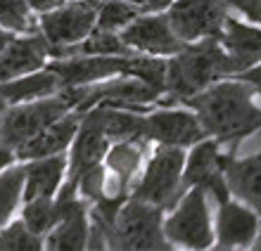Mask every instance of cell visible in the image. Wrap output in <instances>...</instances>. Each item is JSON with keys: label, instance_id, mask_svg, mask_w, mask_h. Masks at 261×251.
I'll return each mask as SVG.
<instances>
[{"label": "cell", "instance_id": "1", "mask_svg": "<svg viewBox=\"0 0 261 251\" xmlns=\"http://www.w3.org/2000/svg\"><path fill=\"white\" fill-rule=\"evenodd\" d=\"M256 90L238 76L216 81L183 104L193 109L204 126L206 135L235 150L261 128V109L254 102Z\"/></svg>", "mask_w": 261, "mask_h": 251}, {"label": "cell", "instance_id": "2", "mask_svg": "<svg viewBox=\"0 0 261 251\" xmlns=\"http://www.w3.org/2000/svg\"><path fill=\"white\" fill-rule=\"evenodd\" d=\"M238 74L235 60L219 38L188 43L166 64V97L162 104H183L216 81Z\"/></svg>", "mask_w": 261, "mask_h": 251}, {"label": "cell", "instance_id": "3", "mask_svg": "<svg viewBox=\"0 0 261 251\" xmlns=\"http://www.w3.org/2000/svg\"><path fill=\"white\" fill-rule=\"evenodd\" d=\"M86 90H88V86H67V88H62L55 95L21 102V104H12L7 109L5 121H3L0 140L17 152L21 145L34 140L48 126L60 121L69 111L79 109V104L86 97Z\"/></svg>", "mask_w": 261, "mask_h": 251}, {"label": "cell", "instance_id": "4", "mask_svg": "<svg viewBox=\"0 0 261 251\" xmlns=\"http://www.w3.org/2000/svg\"><path fill=\"white\" fill-rule=\"evenodd\" d=\"M186 159V147L157 145L150 161L145 163L140 178L130 187V197L162 206L164 211H171L180 202V197L186 194V187H183Z\"/></svg>", "mask_w": 261, "mask_h": 251}, {"label": "cell", "instance_id": "5", "mask_svg": "<svg viewBox=\"0 0 261 251\" xmlns=\"http://www.w3.org/2000/svg\"><path fill=\"white\" fill-rule=\"evenodd\" d=\"M164 216L162 206L128 197L110 232V249H171Z\"/></svg>", "mask_w": 261, "mask_h": 251}, {"label": "cell", "instance_id": "6", "mask_svg": "<svg viewBox=\"0 0 261 251\" xmlns=\"http://www.w3.org/2000/svg\"><path fill=\"white\" fill-rule=\"evenodd\" d=\"M209 192L202 187H190L180 202L164 216V232L173 246L183 249H212L216 242V230L212 223Z\"/></svg>", "mask_w": 261, "mask_h": 251}, {"label": "cell", "instance_id": "7", "mask_svg": "<svg viewBox=\"0 0 261 251\" xmlns=\"http://www.w3.org/2000/svg\"><path fill=\"white\" fill-rule=\"evenodd\" d=\"M110 147L112 140L107 135V126H105V109L93 107L88 111H83L76 140L69 150L67 178H64V185L62 190L57 192V197H76L81 176L86 171L105 163V156H107Z\"/></svg>", "mask_w": 261, "mask_h": 251}, {"label": "cell", "instance_id": "8", "mask_svg": "<svg viewBox=\"0 0 261 251\" xmlns=\"http://www.w3.org/2000/svg\"><path fill=\"white\" fill-rule=\"evenodd\" d=\"M97 7L100 3H93V0H67L55 10L38 14V26L53 45V57L60 50L79 45L95 31Z\"/></svg>", "mask_w": 261, "mask_h": 251}, {"label": "cell", "instance_id": "9", "mask_svg": "<svg viewBox=\"0 0 261 251\" xmlns=\"http://www.w3.org/2000/svg\"><path fill=\"white\" fill-rule=\"evenodd\" d=\"M223 145L214 137H204L202 143L193 145L186 159L183 171V187L186 192L190 187H202L216 199V204H223L233 197L226 180V169L233 152H221Z\"/></svg>", "mask_w": 261, "mask_h": 251}, {"label": "cell", "instance_id": "10", "mask_svg": "<svg viewBox=\"0 0 261 251\" xmlns=\"http://www.w3.org/2000/svg\"><path fill=\"white\" fill-rule=\"evenodd\" d=\"M230 0H176L166 14L183 43L219 38L230 17Z\"/></svg>", "mask_w": 261, "mask_h": 251}, {"label": "cell", "instance_id": "11", "mask_svg": "<svg viewBox=\"0 0 261 251\" xmlns=\"http://www.w3.org/2000/svg\"><path fill=\"white\" fill-rule=\"evenodd\" d=\"M204 137H209L204 126L188 104H180V107L164 104L159 109H147V140L150 143L190 150Z\"/></svg>", "mask_w": 261, "mask_h": 251}, {"label": "cell", "instance_id": "12", "mask_svg": "<svg viewBox=\"0 0 261 251\" xmlns=\"http://www.w3.org/2000/svg\"><path fill=\"white\" fill-rule=\"evenodd\" d=\"M121 38L133 52L152 57H171L188 45L176 36L166 12H143L121 31Z\"/></svg>", "mask_w": 261, "mask_h": 251}, {"label": "cell", "instance_id": "13", "mask_svg": "<svg viewBox=\"0 0 261 251\" xmlns=\"http://www.w3.org/2000/svg\"><path fill=\"white\" fill-rule=\"evenodd\" d=\"M214 230H216L214 249H247L259 237L261 216L245 202L230 197L228 202L219 204Z\"/></svg>", "mask_w": 261, "mask_h": 251}, {"label": "cell", "instance_id": "14", "mask_svg": "<svg viewBox=\"0 0 261 251\" xmlns=\"http://www.w3.org/2000/svg\"><path fill=\"white\" fill-rule=\"evenodd\" d=\"M60 206V220L45 237V249L57 251H81L88 249L90 242V209L88 199L76 197H55Z\"/></svg>", "mask_w": 261, "mask_h": 251}, {"label": "cell", "instance_id": "15", "mask_svg": "<svg viewBox=\"0 0 261 251\" xmlns=\"http://www.w3.org/2000/svg\"><path fill=\"white\" fill-rule=\"evenodd\" d=\"M50 60H53V45L41 31L17 34L0 52V83L45 69Z\"/></svg>", "mask_w": 261, "mask_h": 251}, {"label": "cell", "instance_id": "16", "mask_svg": "<svg viewBox=\"0 0 261 251\" xmlns=\"http://www.w3.org/2000/svg\"><path fill=\"white\" fill-rule=\"evenodd\" d=\"M83 114L81 111H69L60 121L38 133L34 140H29L27 145H21L17 150V161H31V159H41V156H53V154H64L71 150V145L76 140L79 126H81Z\"/></svg>", "mask_w": 261, "mask_h": 251}, {"label": "cell", "instance_id": "17", "mask_svg": "<svg viewBox=\"0 0 261 251\" xmlns=\"http://www.w3.org/2000/svg\"><path fill=\"white\" fill-rule=\"evenodd\" d=\"M69 169V156L53 154L27 161V180H24V202L38 197H57L62 190Z\"/></svg>", "mask_w": 261, "mask_h": 251}, {"label": "cell", "instance_id": "18", "mask_svg": "<svg viewBox=\"0 0 261 251\" xmlns=\"http://www.w3.org/2000/svg\"><path fill=\"white\" fill-rule=\"evenodd\" d=\"M219 41L223 43V48L235 60L238 74L261 62V26H256L252 21L235 19L230 14L226 26H223V34L219 36Z\"/></svg>", "mask_w": 261, "mask_h": 251}, {"label": "cell", "instance_id": "19", "mask_svg": "<svg viewBox=\"0 0 261 251\" xmlns=\"http://www.w3.org/2000/svg\"><path fill=\"white\" fill-rule=\"evenodd\" d=\"M226 180L230 194L245 202L261 216V152L252 156H230L226 169Z\"/></svg>", "mask_w": 261, "mask_h": 251}, {"label": "cell", "instance_id": "20", "mask_svg": "<svg viewBox=\"0 0 261 251\" xmlns=\"http://www.w3.org/2000/svg\"><path fill=\"white\" fill-rule=\"evenodd\" d=\"M64 88L62 78L55 69H38L34 74L19 76V78H12V81L0 83V93L5 95V100L12 104H21V102H31V100H41V97L55 95Z\"/></svg>", "mask_w": 261, "mask_h": 251}, {"label": "cell", "instance_id": "21", "mask_svg": "<svg viewBox=\"0 0 261 251\" xmlns=\"http://www.w3.org/2000/svg\"><path fill=\"white\" fill-rule=\"evenodd\" d=\"M145 140H126L114 143L105 156L107 176L114 180V190L119 194H130V187L136 183V173L140 169V159L145 152Z\"/></svg>", "mask_w": 261, "mask_h": 251}, {"label": "cell", "instance_id": "22", "mask_svg": "<svg viewBox=\"0 0 261 251\" xmlns=\"http://www.w3.org/2000/svg\"><path fill=\"white\" fill-rule=\"evenodd\" d=\"M24 180L27 161H14L0 171V230L12 220L14 211L24 204Z\"/></svg>", "mask_w": 261, "mask_h": 251}, {"label": "cell", "instance_id": "23", "mask_svg": "<svg viewBox=\"0 0 261 251\" xmlns=\"http://www.w3.org/2000/svg\"><path fill=\"white\" fill-rule=\"evenodd\" d=\"M21 220L29 225V230L38 237H48L50 230L60 220V206L55 197H38L21 204Z\"/></svg>", "mask_w": 261, "mask_h": 251}, {"label": "cell", "instance_id": "24", "mask_svg": "<svg viewBox=\"0 0 261 251\" xmlns=\"http://www.w3.org/2000/svg\"><path fill=\"white\" fill-rule=\"evenodd\" d=\"M0 26H5L12 34H36L38 14L29 0H0Z\"/></svg>", "mask_w": 261, "mask_h": 251}, {"label": "cell", "instance_id": "25", "mask_svg": "<svg viewBox=\"0 0 261 251\" xmlns=\"http://www.w3.org/2000/svg\"><path fill=\"white\" fill-rule=\"evenodd\" d=\"M143 5L128 3V0H102L97 7V29L107 31H124L133 19L143 14Z\"/></svg>", "mask_w": 261, "mask_h": 251}, {"label": "cell", "instance_id": "26", "mask_svg": "<svg viewBox=\"0 0 261 251\" xmlns=\"http://www.w3.org/2000/svg\"><path fill=\"white\" fill-rule=\"evenodd\" d=\"M45 249V239L29 230V225L17 218L0 230V251H38Z\"/></svg>", "mask_w": 261, "mask_h": 251}, {"label": "cell", "instance_id": "27", "mask_svg": "<svg viewBox=\"0 0 261 251\" xmlns=\"http://www.w3.org/2000/svg\"><path fill=\"white\" fill-rule=\"evenodd\" d=\"M230 7L247 21L261 26V0H230Z\"/></svg>", "mask_w": 261, "mask_h": 251}, {"label": "cell", "instance_id": "28", "mask_svg": "<svg viewBox=\"0 0 261 251\" xmlns=\"http://www.w3.org/2000/svg\"><path fill=\"white\" fill-rule=\"evenodd\" d=\"M238 78L247 81L249 86L256 90V93H261V62H259V64H254V67L245 69V71H240V74H238Z\"/></svg>", "mask_w": 261, "mask_h": 251}, {"label": "cell", "instance_id": "29", "mask_svg": "<svg viewBox=\"0 0 261 251\" xmlns=\"http://www.w3.org/2000/svg\"><path fill=\"white\" fill-rule=\"evenodd\" d=\"M29 3H31V7L36 10V14H43V12H50V10L60 7L62 3H67V0H29Z\"/></svg>", "mask_w": 261, "mask_h": 251}, {"label": "cell", "instance_id": "30", "mask_svg": "<svg viewBox=\"0 0 261 251\" xmlns=\"http://www.w3.org/2000/svg\"><path fill=\"white\" fill-rule=\"evenodd\" d=\"M173 3H176V0H145L143 10L145 12H166Z\"/></svg>", "mask_w": 261, "mask_h": 251}, {"label": "cell", "instance_id": "31", "mask_svg": "<svg viewBox=\"0 0 261 251\" xmlns=\"http://www.w3.org/2000/svg\"><path fill=\"white\" fill-rule=\"evenodd\" d=\"M14 161H17V152H14L12 147H7V145L0 140V171L7 169V166Z\"/></svg>", "mask_w": 261, "mask_h": 251}, {"label": "cell", "instance_id": "32", "mask_svg": "<svg viewBox=\"0 0 261 251\" xmlns=\"http://www.w3.org/2000/svg\"><path fill=\"white\" fill-rule=\"evenodd\" d=\"M14 36H17V34H12V31H7L5 26H0V52H3V50H5L7 45H10V41H12Z\"/></svg>", "mask_w": 261, "mask_h": 251}, {"label": "cell", "instance_id": "33", "mask_svg": "<svg viewBox=\"0 0 261 251\" xmlns=\"http://www.w3.org/2000/svg\"><path fill=\"white\" fill-rule=\"evenodd\" d=\"M7 109H10V102L5 100V95H3V93H0V130H3V121H5Z\"/></svg>", "mask_w": 261, "mask_h": 251}, {"label": "cell", "instance_id": "34", "mask_svg": "<svg viewBox=\"0 0 261 251\" xmlns=\"http://www.w3.org/2000/svg\"><path fill=\"white\" fill-rule=\"evenodd\" d=\"M128 3H136V5H143L145 0H128Z\"/></svg>", "mask_w": 261, "mask_h": 251}, {"label": "cell", "instance_id": "35", "mask_svg": "<svg viewBox=\"0 0 261 251\" xmlns=\"http://www.w3.org/2000/svg\"><path fill=\"white\" fill-rule=\"evenodd\" d=\"M93 3H102V0H93Z\"/></svg>", "mask_w": 261, "mask_h": 251}]
</instances>
